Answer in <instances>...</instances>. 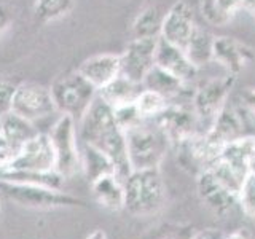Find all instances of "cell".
Returning a JSON list of instances; mask_svg holds the SVG:
<instances>
[{
    "label": "cell",
    "mask_w": 255,
    "mask_h": 239,
    "mask_svg": "<svg viewBox=\"0 0 255 239\" xmlns=\"http://www.w3.org/2000/svg\"><path fill=\"white\" fill-rule=\"evenodd\" d=\"M223 238H225V235H223L222 231L215 228H206V230L193 233L190 239H223Z\"/></svg>",
    "instance_id": "836d02e7"
},
{
    "label": "cell",
    "mask_w": 255,
    "mask_h": 239,
    "mask_svg": "<svg viewBox=\"0 0 255 239\" xmlns=\"http://www.w3.org/2000/svg\"><path fill=\"white\" fill-rule=\"evenodd\" d=\"M206 135L214 145H217L220 148L230 142L243 137L244 121L241 118V114H239V110L233 104L227 102L225 106L220 109V112L212 120L209 131H206Z\"/></svg>",
    "instance_id": "2e32d148"
},
{
    "label": "cell",
    "mask_w": 255,
    "mask_h": 239,
    "mask_svg": "<svg viewBox=\"0 0 255 239\" xmlns=\"http://www.w3.org/2000/svg\"><path fill=\"white\" fill-rule=\"evenodd\" d=\"M78 74L83 75L99 91L122 74V59L120 54H96L80 64Z\"/></svg>",
    "instance_id": "e0dca14e"
},
{
    "label": "cell",
    "mask_w": 255,
    "mask_h": 239,
    "mask_svg": "<svg viewBox=\"0 0 255 239\" xmlns=\"http://www.w3.org/2000/svg\"><path fill=\"white\" fill-rule=\"evenodd\" d=\"M56 158L50 135L38 132L18 150L3 171H29V172H51L56 171Z\"/></svg>",
    "instance_id": "9c48e42d"
},
{
    "label": "cell",
    "mask_w": 255,
    "mask_h": 239,
    "mask_svg": "<svg viewBox=\"0 0 255 239\" xmlns=\"http://www.w3.org/2000/svg\"><path fill=\"white\" fill-rule=\"evenodd\" d=\"M125 135L131 171L159 167L166 150L171 147L164 132L155 124L153 120H143L140 124L128 129Z\"/></svg>",
    "instance_id": "3957f363"
},
{
    "label": "cell",
    "mask_w": 255,
    "mask_h": 239,
    "mask_svg": "<svg viewBox=\"0 0 255 239\" xmlns=\"http://www.w3.org/2000/svg\"><path fill=\"white\" fill-rule=\"evenodd\" d=\"M114 115H115V120H117L118 126L122 127L125 132L128 129H131V127L140 124L143 120H145L140 115V112L137 110V107H135V102L114 107Z\"/></svg>",
    "instance_id": "83f0119b"
},
{
    "label": "cell",
    "mask_w": 255,
    "mask_h": 239,
    "mask_svg": "<svg viewBox=\"0 0 255 239\" xmlns=\"http://www.w3.org/2000/svg\"><path fill=\"white\" fill-rule=\"evenodd\" d=\"M167 11V10H166ZM166 11L159 5H147L142 8L132 21L131 32L134 38H158L161 35V27Z\"/></svg>",
    "instance_id": "603a6c76"
},
{
    "label": "cell",
    "mask_w": 255,
    "mask_h": 239,
    "mask_svg": "<svg viewBox=\"0 0 255 239\" xmlns=\"http://www.w3.org/2000/svg\"><path fill=\"white\" fill-rule=\"evenodd\" d=\"M196 188L198 196L203 201V204L214 214L220 215V217L231 214L239 204L236 191L223 185L209 169L196 175Z\"/></svg>",
    "instance_id": "30bf717a"
},
{
    "label": "cell",
    "mask_w": 255,
    "mask_h": 239,
    "mask_svg": "<svg viewBox=\"0 0 255 239\" xmlns=\"http://www.w3.org/2000/svg\"><path fill=\"white\" fill-rule=\"evenodd\" d=\"M86 239H107V236L102 230H94L91 235H88Z\"/></svg>",
    "instance_id": "74e56055"
},
{
    "label": "cell",
    "mask_w": 255,
    "mask_h": 239,
    "mask_svg": "<svg viewBox=\"0 0 255 239\" xmlns=\"http://www.w3.org/2000/svg\"><path fill=\"white\" fill-rule=\"evenodd\" d=\"M142 90L143 88L140 83H135L132 80L120 74L114 82H110L107 86H104L102 90H99L98 94L114 109L118 106H125V104L135 102V99H137V96L142 93Z\"/></svg>",
    "instance_id": "ffe728a7"
},
{
    "label": "cell",
    "mask_w": 255,
    "mask_h": 239,
    "mask_svg": "<svg viewBox=\"0 0 255 239\" xmlns=\"http://www.w3.org/2000/svg\"><path fill=\"white\" fill-rule=\"evenodd\" d=\"M241 104L243 109L255 120V86L246 88L241 93Z\"/></svg>",
    "instance_id": "1f68e13d"
},
{
    "label": "cell",
    "mask_w": 255,
    "mask_h": 239,
    "mask_svg": "<svg viewBox=\"0 0 255 239\" xmlns=\"http://www.w3.org/2000/svg\"><path fill=\"white\" fill-rule=\"evenodd\" d=\"M238 198L243 211L251 217H255V174L249 172L246 175L243 185L239 188Z\"/></svg>",
    "instance_id": "f1b7e54d"
},
{
    "label": "cell",
    "mask_w": 255,
    "mask_h": 239,
    "mask_svg": "<svg viewBox=\"0 0 255 239\" xmlns=\"http://www.w3.org/2000/svg\"><path fill=\"white\" fill-rule=\"evenodd\" d=\"M153 121L164 132L171 147H175L179 142L196 132L199 120L191 106L185 107L179 104H167V107L156 118H153Z\"/></svg>",
    "instance_id": "8fae6325"
},
{
    "label": "cell",
    "mask_w": 255,
    "mask_h": 239,
    "mask_svg": "<svg viewBox=\"0 0 255 239\" xmlns=\"http://www.w3.org/2000/svg\"><path fill=\"white\" fill-rule=\"evenodd\" d=\"M249 172L255 174V137H254V142H252L251 155H249Z\"/></svg>",
    "instance_id": "8d00e7d4"
},
{
    "label": "cell",
    "mask_w": 255,
    "mask_h": 239,
    "mask_svg": "<svg viewBox=\"0 0 255 239\" xmlns=\"http://www.w3.org/2000/svg\"><path fill=\"white\" fill-rule=\"evenodd\" d=\"M135 107L145 120H153L167 107V99L150 90H142L135 99Z\"/></svg>",
    "instance_id": "4316f807"
},
{
    "label": "cell",
    "mask_w": 255,
    "mask_h": 239,
    "mask_svg": "<svg viewBox=\"0 0 255 239\" xmlns=\"http://www.w3.org/2000/svg\"><path fill=\"white\" fill-rule=\"evenodd\" d=\"M91 195L102 209L110 212L125 209V187L118 174H107L91 182Z\"/></svg>",
    "instance_id": "ac0fdd59"
},
{
    "label": "cell",
    "mask_w": 255,
    "mask_h": 239,
    "mask_svg": "<svg viewBox=\"0 0 255 239\" xmlns=\"http://www.w3.org/2000/svg\"><path fill=\"white\" fill-rule=\"evenodd\" d=\"M11 21H13L11 10L5 3H0V35H2L5 30L10 29Z\"/></svg>",
    "instance_id": "d6a6232c"
},
{
    "label": "cell",
    "mask_w": 255,
    "mask_h": 239,
    "mask_svg": "<svg viewBox=\"0 0 255 239\" xmlns=\"http://www.w3.org/2000/svg\"><path fill=\"white\" fill-rule=\"evenodd\" d=\"M255 59L254 48L235 37H215L212 61L220 64L227 74L238 77Z\"/></svg>",
    "instance_id": "5bb4252c"
},
{
    "label": "cell",
    "mask_w": 255,
    "mask_h": 239,
    "mask_svg": "<svg viewBox=\"0 0 255 239\" xmlns=\"http://www.w3.org/2000/svg\"><path fill=\"white\" fill-rule=\"evenodd\" d=\"M243 10V0H199V11L207 24L223 27Z\"/></svg>",
    "instance_id": "7402d4cb"
},
{
    "label": "cell",
    "mask_w": 255,
    "mask_h": 239,
    "mask_svg": "<svg viewBox=\"0 0 255 239\" xmlns=\"http://www.w3.org/2000/svg\"><path fill=\"white\" fill-rule=\"evenodd\" d=\"M155 66L169 72L174 77L180 78L182 82L188 83L198 74V67L190 61L187 53L180 46L166 42L159 37L155 51Z\"/></svg>",
    "instance_id": "9a60e30c"
},
{
    "label": "cell",
    "mask_w": 255,
    "mask_h": 239,
    "mask_svg": "<svg viewBox=\"0 0 255 239\" xmlns=\"http://www.w3.org/2000/svg\"><path fill=\"white\" fill-rule=\"evenodd\" d=\"M243 10H246L255 19V0H243Z\"/></svg>",
    "instance_id": "d590c367"
},
{
    "label": "cell",
    "mask_w": 255,
    "mask_h": 239,
    "mask_svg": "<svg viewBox=\"0 0 255 239\" xmlns=\"http://www.w3.org/2000/svg\"><path fill=\"white\" fill-rule=\"evenodd\" d=\"M75 5V0H35L34 13L40 22H53L67 16Z\"/></svg>",
    "instance_id": "484cf974"
},
{
    "label": "cell",
    "mask_w": 255,
    "mask_h": 239,
    "mask_svg": "<svg viewBox=\"0 0 255 239\" xmlns=\"http://www.w3.org/2000/svg\"><path fill=\"white\" fill-rule=\"evenodd\" d=\"M191 235H193V231H191L190 228L166 227L155 239H190Z\"/></svg>",
    "instance_id": "4dcf8cb0"
},
{
    "label": "cell",
    "mask_w": 255,
    "mask_h": 239,
    "mask_svg": "<svg viewBox=\"0 0 255 239\" xmlns=\"http://www.w3.org/2000/svg\"><path fill=\"white\" fill-rule=\"evenodd\" d=\"M125 209L134 217L156 214L164 204L166 191L159 167L134 169L123 179Z\"/></svg>",
    "instance_id": "7a4b0ae2"
},
{
    "label": "cell",
    "mask_w": 255,
    "mask_h": 239,
    "mask_svg": "<svg viewBox=\"0 0 255 239\" xmlns=\"http://www.w3.org/2000/svg\"><path fill=\"white\" fill-rule=\"evenodd\" d=\"M80 158H82V172L86 175V179L90 180V183L94 182L96 179L102 177V175L117 174L115 164L112 163V159L106 153H102L101 150L94 148L91 145L82 143Z\"/></svg>",
    "instance_id": "cb8c5ba5"
},
{
    "label": "cell",
    "mask_w": 255,
    "mask_h": 239,
    "mask_svg": "<svg viewBox=\"0 0 255 239\" xmlns=\"http://www.w3.org/2000/svg\"><path fill=\"white\" fill-rule=\"evenodd\" d=\"M0 211H2V201H0Z\"/></svg>",
    "instance_id": "f35d334b"
},
{
    "label": "cell",
    "mask_w": 255,
    "mask_h": 239,
    "mask_svg": "<svg viewBox=\"0 0 255 239\" xmlns=\"http://www.w3.org/2000/svg\"><path fill=\"white\" fill-rule=\"evenodd\" d=\"M214 40H215V37L211 34V32L203 29L198 24V27L195 29L193 35H191V38H190V42L187 43L185 48H183V51L187 53L190 61L193 62L198 69L212 61Z\"/></svg>",
    "instance_id": "d4e9b609"
},
{
    "label": "cell",
    "mask_w": 255,
    "mask_h": 239,
    "mask_svg": "<svg viewBox=\"0 0 255 239\" xmlns=\"http://www.w3.org/2000/svg\"><path fill=\"white\" fill-rule=\"evenodd\" d=\"M78 124V140L106 153L115 164L120 179H125L131 172V166L126 153V135L117 123L114 109L98 94Z\"/></svg>",
    "instance_id": "6da1fadb"
},
{
    "label": "cell",
    "mask_w": 255,
    "mask_h": 239,
    "mask_svg": "<svg viewBox=\"0 0 255 239\" xmlns=\"http://www.w3.org/2000/svg\"><path fill=\"white\" fill-rule=\"evenodd\" d=\"M0 193L8 201L27 209H59V207H86L83 199L64 193L61 188H51L30 183L0 180Z\"/></svg>",
    "instance_id": "277c9868"
},
{
    "label": "cell",
    "mask_w": 255,
    "mask_h": 239,
    "mask_svg": "<svg viewBox=\"0 0 255 239\" xmlns=\"http://www.w3.org/2000/svg\"><path fill=\"white\" fill-rule=\"evenodd\" d=\"M48 135H50L54 150L56 172L62 175L64 179H67L82 171V158H80L75 120L69 115H61L53 123Z\"/></svg>",
    "instance_id": "8992f818"
},
{
    "label": "cell",
    "mask_w": 255,
    "mask_h": 239,
    "mask_svg": "<svg viewBox=\"0 0 255 239\" xmlns=\"http://www.w3.org/2000/svg\"><path fill=\"white\" fill-rule=\"evenodd\" d=\"M185 82H182L180 78L174 77L169 72L163 70L161 67L153 66L148 74L143 77L142 80V88L143 90H150L153 93H158L159 96H163L164 99H172L183 91L185 88Z\"/></svg>",
    "instance_id": "44dd1931"
},
{
    "label": "cell",
    "mask_w": 255,
    "mask_h": 239,
    "mask_svg": "<svg viewBox=\"0 0 255 239\" xmlns=\"http://www.w3.org/2000/svg\"><path fill=\"white\" fill-rule=\"evenodd\" d=\"M235 75L225 74L214 77L199 85L191 98V107L199 121H211L219 114L220 109L228 102V96L236 83Z\"/></svg>",
    "instance_id": "52a82bcc"
},
{
    "label": "cell",
    "mask_w": 255,
    "mask_h": 239,
    "mask_svg": "<svg viewBox=\"0 0 255 239\" xmlns=\"http://www.w3.org/2000/svg\"><path fill=\"white\" fill-rule=\"evenodd\" d=\"M16 91V86L6 80H0V118L11 112L13 96Z\"/></svg>",
    "instance_id": "f546056e"
},
{
    "label": "cell",
    "mask_w": 255,
    "mask_h": 239,
    "mask_svg": "<svg viewBox=\"0 0 255 239\" xmlns=\"http://www.w3.org/2000/svg\"><path fill=\"white\" fill-rule=\"evenodd\" d=\"M56 110L61 115H69L77 123L83 118L86 110L90 109L98 90L88 80L77 72L59 77L50 88Z\"/></svg>",
    "instance_id": "5b68a950"
},
{
    "label": "cell",
    "mask_w": 255,
    "mask_h": 239,
    "mask_svg": "<svg viewBox=\"0 0 255 239\" xmlns=\"http://www.w3.org/2000/svg\"><path fill=\"white\" fill-rule=\"evenodd\" d=\"M198 22L195 19L193 8L185 0H177L167 8L159 37L172 45L180 46L183 50L190 42Z\"/></svg>",
    "instance_id": "4fadbf2b"
},
{
    "label": "cell",
    "mask_w": 255,
    "mask_h": 239,
    "mask_svg": "<svg viewBox=\"0 0 255 239\" xmlns=\"http://www.w3.org/2000/svg\"><path fill=\"white\" fill-rule=\"evenodd\" d=\"M223 239H252V236L247 233L246 230H236V231H233V233L227 235Z\"/></svg>",
    "instance_id": "e575fe53"
},
{
    "label": "cell",
    "mask_w": 255,
    "mask_h": 239,
    "mask_svg": "<svg viewBox=\"0 0 255 239\" xmlns=\"http://www.w3.org/2000/svg\"><path fill=\"white\" fill-rule=\"evenodd\" d=\"M11 112L35 123L38 120L50 118L58 110H56L50 88L37 83H21L16 86Z\"/></svg>",
    "instance_id": "ba28073f"
},
{
    "label": "cell",
    "mask_w": 255,
    "mask_h": 239,
    "mask_svg": "<svg viewBox=\"0 0 255 239\" xmlns=\"http://www.w3.org/2000/svg\"><path fill=\"white\" fill-rule=\"evenodd\" d=\"M38 132L40 131L35 127V123L19 117L14 112H8L0 118V134H2L3 145L16 151Z\"/></svg>",
    "instance_id": "d6986e66"
},
{
    "label": "cell",
    "mask_w": 255,
    "mask_h": 239,
    "mask_svg": "<svg viewBox=\"0 0 255 239\" xmlns=\"http://www.w3.org/2000/svg\"><path fill=\"white\" fill-rule=\"evenodd\" d=\"M158 38L131 40L123 54H120V59H122V75L142 85L143 77L155 66V51Z\"/></svg>",
    "instance_id": "7c38bea8"
}]
</instances>
